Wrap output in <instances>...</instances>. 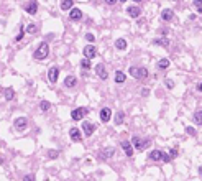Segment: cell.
<instances>
[{"label": "cell", "instance_id": "1", "mask_svg": "<svg viewBox=\"0 0 202 181\" xmlns=\"http://www.w3.org/2000/svg\"><path fill=\"white\" fill-rule=\"evenodd\" d=\"M48 54H50V46H48V43H39V46L36 48L33 58H35V59H46Z\"/></svg>", "mask_w": 202, "mask_h": 181}, {"label": "cell", "instance_id": "2", "mask_svg": "<svg viewBox=\"0 0 202 181\" xmlns=\"http://www.w3.org/2000/svg\"><path fill=\"white\" fill-rule=\"evenodd\" d=\"M128 73H130V76H133L135 79H146V78H148V71H146L145 67L131 66L130 69H128Z\"/></svg>", "mask_w": 202, "mask_h": 181}, {"label": "cell", "instance_id": "3", "mask_svg": "<svg viewBox=\"0 0 202 181\" xmlns=\"http://www.w3.org/2000/svg\"><path fill=\"white\" fill-rule=\"evenodd\" d=\"M85 112H87V109H85V107H77V109H74L71 112L72 120H81V119L85 115Z\"/></svg>", "mask_w": 202, "mask_h": 181}, {"label": "cell", "instance_id": "4", "mask_svg": "<svg viewBox=\"0 0 202 181\" xmlns=\"http://www.w3.org/2000/svg\"><path fill=\"white\" fill-rule=\"evenodd\" d=\"M97 51H96V46L94 45H87V46L84 48V56L89 58V59H92V58H96Z\"/></svg>", "mask_w": 202, "mask_h": 181}, {"label": "cell", "instance_id": "5", "mask_svg": "<svg viewBox=\"0 0 202 181\" xmlns=\"http://www.w3.org/2000/svg\"><path fill=\"white\" fill-rule=\"evenodd\" d=\"M69 135H71V140H72V142H81V140H82L81 130H79V128H76V127H72L71 130H69Z\"/></svg>", "mask_w": 202, "mask_h": 181}, {"label": "cell", "instance_id": "6", "mask_svg": "<svg viewBox=\"0 0 202 181\" xmlns=\"http://www.w3.org/2000/svg\"><path fill=\"white\" fill-rule=\"evenodd\" d=\"M96 73H97V76H99L100 79H107V78H109V73L105 71V66H104L102 63H99L96 66Z\"/></svg>", "mask_w": 202, "mask_h": 181}, {"label": "cell", "instance_id": "7", "mask_svg": "<svg viewBox=\"0 0 202 181\" xmlns=\"http://www.w3.org/2000/svg\"><path fill=\"white\" fill-rule=\"evenodd\" d=\"M26 124H28L26 117H18V119H15V128H17V130H25V128H26Z\"/></svg>", "mask_w": 202, "mask_h": 181}, {"label": "cell", "instance_id": "8", "mask_svg": "<svg viewBox=\"0 0 202 181\" xmlns=\"http://www.w3.org/2000/svg\"><path fill=\"white\" fill-rule=\"evenodd\" d=\"M82 128H84V132H85V135H92L94 132H96V125L92 124V122H89V120H85L84 124H82Z\"/></svg>", "mask_w": 202, "mask_h": 181}, {"label": "cell", "instance_id": "9", "mask_svg": "<svg viewBox=\"0 0 202 181\" xmlns=\"http://www.w3.org/2000/svg\"><path fill=\"white\" fill-rule=\"evenodd\" d=\"M58 74H59V69H58L56 66L54 67H50V71H48V79H50V82H56L58 81Z\"/></svg>", "mask_w": 202, "mask_h": 181}, {"label": "cell", "instance_id": "10", "mask_svg": "<svg viewBox=\"0 0 202 181\" xmlns=\"http://www.w3.org/2000/svg\"><path fill=\"white\" fill-rule=\"evenodd\" d=\"M110 117H112V110H110L109 107H104V109L100 110V120H102V122H109Z\"/></svg>", "mask_w": 202, "mask_h": 181}, {"label": "cell", "instance_id": "11", "mask_svg": "<svg viewBox=\"0 0 202 181\" xmlns=\"http://www.w3.org/2000/svg\"><path fill=\"white\" fill-rule=\"evenodd\" d=\"M131 143H133L135 150H143V148H145V145H146V142H143L140 137H133V138H131Z\"/></svg>", "mask_w": 202, "mask_h": 181}, {"label": "cell", "instance_id": "12", "mask_svg": "<svg viewBox=\"0 0 202 181\" xmlns=\"http://www.w3.org/2000/svg\"><path fill=\"white\" fill-rule=\"evenodd\" d=\"M25 10L28 12L30 15H35L38 12V4H36V0H31L28 5H25Z\"/></svg>", "mask_w": 202, "mask_h": 181}, {"label": "cell", "instance_id": "13", "mask_svg": "<svg viewBox=\"0 0 202 181\" xmlns=\"http://www.w3.org/2000/svg\"><path fill=\"white\" fill-rule=\"evenodd\" d=\"M127 12H128V15H130L131 18H138L140 15H141V8L140 7H128Z\"/></svg>", "mask_w": 202, "mask_h": 181}, {"label": "cell", "instance_id": "14", "mask_svg": "<svg viewBox=\"0 0 202 181\" xmlns=\"http://www.w3.org/2000/svg\"><path fill=\"white\" fill-rule=\"evenodd\" d=\"M161 18H163L164 21H171L174 18V12L171 10V8H166V10H163V13H161Z\"/></svg>", "mask_w": 202, "mask_h": 181}, {"label": "cell", "instance_id": "15", "mask_svg": "<svg viewBox=\"0 0 202 181\" xmlns=\"http://www.w3.org/2000/svg\"><path fill=\"white\" fill-rule=\"evenodd\" d=\"M122 148L125 150V155H127V156L133 155V147H131L130 142H127V140H125V142H122Z\"/></svg>", "mask_w": 202, "mask_h": 181}, {"label": "cell", "instance_id": "16", "mask_svg": "<svg viewBox=\"0 0 202 181\" xmlns=\"http://www.w3.org/2000/svg\"><path fill=\"white\" fill-rule=\"evenodd\" d=\"M163 155L164 153L161 152V150H153V152L149 153V158L155 160V161H160V160H163Z\"/></svg>", "mask_w": 202, "mask_h": 181}, {"label": "cell", "instance_id": "17", "mask_svg": "<svg viewBox=\"0 0 202 181\" xmlns=\"http://www.w3.org/2000/svg\"><path fill=\"white\" fill-rule=\"evenodd\" d=\"M76 82H77L76 76H67V78L64 79V86H66V87H74Z\"/></svg>", "mask_w": 202, "mask_h": 181}, {"label": "cell", "instance_id": "18", "mask_svg": "<svg viewBox=\"0 0 202 181\" xmlns=\"http://www.w3.org/2000/svg\"><path fill=\"white\" fill-rule=\"evenodd\" d=\"M82 17V12L79 8H71V13H69V18L71 20H79Z\"/></svg>", "mask_w": 202, "mask_h": 181}, {"label": "cell", "instance_id": "19", "mask_svg": "<svg viewBox=\"0 0 202 181\" xmlns=\"http://www.w3.org/2000/svg\"><path fill=\"white\" fill-rule=\"evenodd\" d=\"M72 5H74V2H72V0H63V2H61V8H63L64 12H66V10H71Z\"/></svg>", "mask_w": 202, "mask_h": 181}, {"label": "cell", "instance_id": "20", "mask_svg": "<svg viewBox=\"0 0 202 181\" xmlns=\"http://www.w3.org/2000/svg\"><path fill=\"white\" fill-rule=\"evenodd\" d=\"M4 94H5V99L7 100H12L15 97V91H13V87H7L4 91Z\"/></svg>", "mask_w": 202, "mask_h": 181}, {"label": "cell", "instance_id": "21", "mask_svg": "<svg viewBox=\"0 0 202 181\" xmlns=\"http://www.w3.org/2000/svg\"><path fill=\"white\" fill-rule=\"evenodd\" d=\"M50 109H51V102H48V100H41V104H39V110H41V112H48Z\"/></svg>", "mask_w": 202, "mask_h": 181}, {"label": "cell", "instance_id": "22", "mask_svg": "<svg viewBox=\"0 0 202 181\" xmlns=\"http://www.w3.org/2000/svg\"><path fill=\"white\" fill-rule=\"evenodd\" d=\"M153 45H160V46H168V45H169V40H168V38L153 40Z\"/></svg>", "mask_w": 202, "mask_h": 181}, {"label": "cell", "instance_id": "23", "mask_svg": "<svg viewBox=\"0 0 202 181\" xmlns=\"http://www.w3.org/2000/svg\"><path fill=\"white\" fill-rule=\"evenodd\" d=\"M115 82H117V84L125 82V74H123L122 71H117V73H115Z\"/></svg>", "mask_w": 202, "mask_h": 181}, {"label": "cell", "instance_id": "24", "mask_svg": "<svg viewBox=\"0 0 202 181\" xmlns=\"http://www.w3.org/2000/svg\"><path fill=\"white\" fill-rule=\"evenodd\" d=\"M115 46H117V50H125V48H127V41H125L123 38H120V40L115 41Z\"/></svg>", "mask_w": 202, "mask_h": 181}, {"label": "cell", "instance_id": "25", "mask_svg": "<svg viewBox=\"0 0 202 181\" xmlns=\"http://www.w3.org/2000/svg\"><path fill=\"white\" fill-rule=\"evenodd\" d=\"M36 32H38V26H36L35 23H30V25L26 26V33H30V35H35Z\"/></svg>", "mask_w": 202, "mask_h": 181}, {"label": "cell", "instance_id": "26", "mask_svg": "<svg viewBox=\"0 0 202 181\" xmlns=\"http://www.w3.org/2000/svg\"><path fill=\"white\" fill-rule=\"evenodd\" d=\"M158 67L160 69H166V67H169V59H160V63H158Z\"/></svg>", "mask_w": 202, "mask_h": 181}, {"label": "cell", "instance_id": "27", "mask_svg": "<svg viewBox=\"0 0 202 181\" xmlns=\"http://www.w3.org/2000/svg\"><path fill=\"white\" fill-rule=\"evenodd\" d=\"M194 120H195V124L202 125V109H201V110H197V112L194 114Z\"/></svg>", "mask_w": 202, "mask_h": 181}, {"label": "cell", "instance_id": "28", "mask_svg": "<svg viewBox=\"0 0 202 181\" xmlns=\"http://www.w3.org/2000/svg\"><path fill=\"white\" fill-rule=\"evenodd\" d=\"M123 119H125V114L123 112H118V114L115 115V124H118V125L123 124Z\"/></svg>", "mask_w": 202, "mask_h": 181}, {"label": "cell", "instance_id": "29", "mask_svg": "<svg viewBox=\"0 0 202 181\" xmlns=\"http://www.w3.org/2000/svg\"><path fill=\"white\" fill-rule=\"evenodd\" d=\"M81 66L84 67V69H90V59H89V58H84V59L81 61Z\"/></svg>", "mask_w": 202, "mask_h": 181}, {"label": "cell", "instance_id": "30", "mask_svg": "<svg viewBox=\"0 0 202 181\" xmlns=\"http://www.w3.org/2000/svg\"><path fill=\"white\" fill-rule=\"evenodd\" d=\"M114 153H115V150H114V148H107V152H104L102 155L105 156V158H109V156H112Z\"/></svg>", "mask_w": 202, "mask_h": 181}, {"label": "cell", "instance_id": "31", "mask_svg": "<svg viewBox=\"0 0 202 181\" xmlns=\"http://www.w3.org/2000/svg\"><path fill=\"white\" fill-rule=\"evenodd\" d=\"M85 40H87L89 43H94V40H96V38H94L92 33H87V35H85Z\"/></svg>", "mask_w": 202, "mask_h": 181}, {"label": "cell", "instance_id": "32", "mask_svg": "<svg viewBox=\"0 0 202 181\" xmlns=\"http://www.w3.org/2000/svg\"><path fill=\"white\" fill-rule=\"evenodd\" d=\"M169 156H171V158H176V156H177V150L176 148L169 150Z\"/></svg>", "mask_w": 202, "mask_h": 181}, {"label": "cell", "instance_id": "33", "mask_svg": "<svg viewBox=\"0 0 202 181\" xmlns=\"http://www.w3.org/2000/svg\"><path fill=\"white\" fill-rule=\"evenodd\" d=\"M166 87H168V89H173V87H174V82L171 81V79H166Z\"/></svg>", "mask_w": 202, "mask_h": 181}, {"label": "cell", "instance_id": "34", "mask_svg": "<svg viewBox=\"0 0 202 181\" xmlns=\"http://www.w3.org/2000/svg\"><path fill=\"white\" fill-rule=\"evenodd\" d=\"M23 35H25V30L21 28V30H20V33H18V35H17V41H20V40L23 38Z\"/></svg>", "mask_w": 202, "mask_h": 181}, {"label": "cell", "instance_id": "35", "mask_svg": "<svg viewBox=\"0 0 202 181\" xmlns=\"http://www.w3.org/2000/svg\"><path fill=\"white\" fill-rule=\"evenodd\" d=\"M186 132H187L189 135H195V130L192 127H186Z\"/></svg>", "mask_w": 202, "mask_h": 181}, {"label": "cell", "instance_id": "36", "mask_svg": "<svg viewBox=\"0 0 202 181\" xmlns=\"http://www.w3.org/2000/svg\"><path fill=\"white\" fill-rule=\"evenodd\" d=\"M163 161H164V163H168V161H171V156L164 153V155H163Z\"/></svg>", "mask_w": 202, "mask_h": 181}, {"label": "cell", "instance_id": "37", "mask_svg": "<svg viewBox=\"0 0 202 181\" xmlns=\"http://www.w3.org/2000/svg\"><path fill=\"white\" fill-rule=\"evenodd\" d=\"M105 4L107 5H115L117 4V0H105Z\"/></svg>", "mask_w": 202, "mask_h": 181}, {"label": "cell", "instance_id": "38", "mask_svg": "<svg viewBox=\"0 0 202 181\" xmlns=\"http://www.w3.org/2000/svg\"><path fill=\"white\" fill-rule=\"evenodd\" d=\"M194 5L195 7H202V0H194Z\"/></svg>", "mask_w": 202, "mask_h": 181}, {"label": "cell", "instance_id": "39", "mask_svg": "<svg viewBox=\"0 0 202 181\" xmlns=\"http://www.w3.org/2000/svg\"><path fill=\"white\" fill-rule=\"evenodd\" d=\"M58 156V152H50V158H56Z\"/></svg>", "mask_w": 202, "mask_h": 181}, {"label": "cell", "instance_id": "40", "mask_svg": "<svg viewBox=\"0 0 202 181\" xmlns=\"http://www.w3.org/2000/svg\"><path fill=\"white\" fill-rule=\"evenodd\" d=\"M197 91H199V92H202V82H201V84H197Z\"/></svg>", "mask_w": 202, "mask_h": 181}, {"label": "cell", "instance_id": "41", "mask_svg": "<svg viewBox=\"0 0 202 181\" xmlns=\"http://www.w3.org/2000/svg\"><path fill=\"white\" fill-rule=\"evenodd\" d=\"M133 2H141V0H133Z\"/></svg>", "mask_w": 202, "mask_h": 181}, {"label": "cell", "instance_id": "42", "mask_svg": "<svg viewBox=\"0 0 202 181\" xmlns=\"http://www.w3.org/2000/svg\"><path fill=\"white\" fill-rule=\"evenodd\" d=\"M120 2H127V0H120Z\"/></svg>", "mask_w": 202, "mask_h": 181}, {"label": "cell", "instance_id": "43", "mask_svg": "<svg viewBox=\"0 0 202 181\" xmlns=\"http://www.w3.org/2000/svg\"><path fill=\"white\" fill-rule=\"evenodd\" d=\"M0 163H2V158H0Z\"/></svg>", "mask_w": 202, "mask_h": 181}]
</instances>
